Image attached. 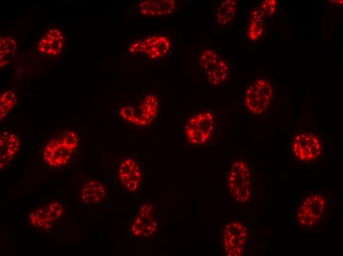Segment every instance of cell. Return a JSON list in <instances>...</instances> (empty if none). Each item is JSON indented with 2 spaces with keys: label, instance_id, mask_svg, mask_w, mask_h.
Here are the masks:
<instances>
[{
  "label": "cell",
  "instance_id": "1",
  "mask_svg": "<svg viewBox=\"0 0 343 256\" xmlns=\"http://www.w3.org/2000/svg\"><path fill=\"white\" fill-rule=\"evenodd\" d=\"M78 152L64 140L60 131L48 135L39 152L38 158L48 171L55 172L72 163Z\"/></svg>",
  "mask_w": 343,
  "mask_h": 256
},
{
  "label": "cell",
  "instance_id": "2",
  "mask_svg": "<svg viewBox=\"0 0 343 256\" xmlns=\"http://www.w3.org/2000/svg\"><path fill=\"white\" fill-rule=\"evenodd\" d=\"M214 116L209 110L196 113L184 123V135L193 145H201L209 140L214 129Z\"/></svg>",
  "mask_w": 343,
  "mask_h": 256
},
{
  "label": "cell",
  "instance_id": "3",
  "mask_svg": "<svg viewBox=\"0 0 343 256\" xmlns=\"http://www.w3.org/2000/svg\"><path fill=\"white\" fill-rule=\"evenodd\" d=\"M328 201L321 193H313L307 195L299 206L296 218L299 224L305 228H312L327 213Z\"/></svg>",
  "mask_w": 343,
  "mask_h": 256
},
{
  "label": "cell",
  "instance_id": "4",
  "mask_svg": "<svg viewBox=\"0 0 343 256\" xmlns=\"http://www.w3.org/2000/svg\"><path fill=\"white\" fill-rule=\"evenodd\" d=\"M198 62L206 75V80L214 87L221 86L229 77L228 64L211 48L202 50L198 56Z\"/></svg>",
  "mask_w": 343,
  "mask_h": 256
},
{
  "label": "cell",
  "instance_id": "5",
  "mask_svg": "<svg viewBox=\"0 0 343 256\" xmlns=\"http://www.w3.org/2000/svg\"><path fill=\"white\" fill-rule=\"evenodd\" d=\"M273 89L266 79H256L246 90L244 96L245 105L248 111L255 115L266 112L272 102Z\"/></svg>",
  "mask_w": 343,
  "mask_h": 256
},
{
  "label": "cell",
  "instance_id": "6",
  "mask_svg": "<svg viewBox=\"0 0 343 256\" xmlns=\"http://www.w3.org/2000/svg\"><path fill=\"white\" fill-rule=\"evenodd\" d=\"M117 174L121 186L126 191L135 193L141 188L143 179V167L141 162L133 156L121 157Z\"/></svg>",
  "mask_w": 343,
  "mask_h": 256
},
{
  "label": "cell",
  "instance_id": "7",
  "mask_svg": "<svg viewBox=\"0 0 343 256\" xmlns=\"http://www.w3.org/2000/svg\"><path fill=\"white\" fill-rule=\"evenodd\" d=\"M251 176L249 168L243 160L234 162L228 175V183L236 199L246 202L251 195Z\"/></svg>",
  "mask_w": 343,
  "mask_h": 256
},
{
  "label": "cell",
  "instance_id": "8",
  "mask_svg": "<svg viewBox=\"0 0 343 256\" xmlns=\"http://www.w3.org/2000/svg\"><path fill=\"white\" fill-rule=\"evenodd\" d=\"M293 156L302 162H310L319 158L322 145L319 137L313 133L300 132L296 134L291 144Z\"/></svg>",
  "mask_w": 343,
  "mask_h": 256
},
{
  "label": "cell",
  "instance_id": "9",
  "mask_svg": "<svg viewBox=\"0 0 343 256\" xmlns=\"http://www.w3.org/2000/svg\"><path fill=\"white\" fill-rule=\"evenodd\" d=\"M171 43L163 35H150L133 43L129 48L131 54H144L150 59H160L169 53Z\"/></svg>",
  "mask_w": 343,
  "mask_h": 256
},
{
  "label": "cell",
  "instance_id": "10",
  "mask_svg": "<svg viewBox=\"0 0 343 256\" xmlns=\"http://www.w3.org/2000/svg\"><path fill=\"white\" fill-rule=\"evenodd\" d=\"M77 185L78 197L82 205H97L107 195V190L101 182L88 178L83 174H78Z\"/></svg>",
  "mask_w": 343,
  "mask_h": 256
},
{
  "label": "cell",
  "instance_id": "11",
  "mask_svg": "<svg viewBox=\"0 0 343 256\" xmlns=\"http://www.w3.org/2000/svg\"><path fill=\"white\" fill-rule=\"evenodd\" d=\"M158 223L154 216V206L151 202L143 204L134 218L131 229L137 237H149L158 230Z\"/></svg>",
  "mask_w": 343,
  "mask_h": 256
},
{
  "label": "cell",
  "instance_id": "12",
  "mask_svg": "<svg viewBox=\"0 0 343 256\" xmlns=\"http://www.w3.org/2000/svg\"><path fill=\"white\" fill-rule=\"evenodd\" d=\"M64 36L62 30L57 27L50 28L38 43V50L42 54L50 56L60 55L63 50Z\"/></svg>",
  "mask_w": 343,
  "mask_h": 256
},
{
  "label": "cell",
  "instance_id": "13",
  "mask_svg": "<svg viewBox=\"0 0 343 256\" xmlns=\"http://www.w3.org/2000/svg\"><path fill=\"white\" fill-rule=\"evenodd\" d=\"M135 108L142 128L149 127L158 116L159 99L154 94H147Z\"/></svg>",
  "mask_w": 343,
  "mask_h": 256
},
{
  "label": "cell",
  "instance_id": "14",
  "mask_svg": "<svg viewBox=\"0 0 343 256\" xmlns=\"http://www.w3.org/2000/svg\"><path fill=\"white\" fill-rule=\"evenodd\" d=\"M19 147V139L16 135L6 130L0 132V167L1 171L13 160Z\"/></svg>",
  "mask_w": 343,
  "mask_h": 256
},
{
  "label": "cell",
  "instance_id": "15",
  "mask_svg": "<svg viewBox=\"0 0 343 256\" xmlns=\"http://www.w3.org/2000/svg\"><path fill=\"white\" fill-rule=\"evenodd\" d=\"M175 7L173 0H146L139 3L138 9L141 15L153 17L169 15Z\"/></svg>",
  "mask_w": 343,
  "mask_h": 256
},
{
  "label": "cell",
  "instance_id": "16",
  "mask_svg": "<svg viewBox=\"0 0 343 256\" xmlns=\"http://www.w3.org/2000/svg\"><path fill=\"white\" fill-rule=\"evenodd\" d=\"M237 1L222 0L216 11L215 20L220 26L227 25L232 22L237 12Z\"/></svg>",
  "mask_w": 343,
  "mask_h": 256
},
{
  "label": "cell",
  "instance_id": "17",
  "mask_svg": "<svg viewBox=\"0 0 343 256\" xmlns=\"http://www.w3.org/2000/svg\"><path fill=\"white\" fill-rule=\"evenodd\" d=\"M264 18L259 8L253 9L250 13L247 30V37L251 41L260 39L264 32Z\"/></svg>",
  "mask_w": 343,
  "mask_h": 256
},
{
  "label": "cell",
  "instance_id": "18",
  "mask_svg": "<svg viewBox=\"0 0 343 256\" xmlns=\"http://www.w3.org/2000/svg\"><path fill=\"white\" fill-rule=\"evenodd\" d=\"M16 43L10 36L2 35L0 38V66L2 68L8 65L15 56Z\"/></svg>",
  "mask_w": 343,
  "mask_h": 256
},
{
  "label": "cell",
  "instance_id": "19",
  "mask_svg": "<svg viewBox=\"0 0 343 256\" xmlns=\"http://www.w3.org/2000/svg\"><path fill=\"white\" fill-rule=\"evenodd\" d=\"M29 219L32 225L37 228L49 229L54 224L50 216L48 205L38 207L31 211Z\"/></svg>",
  "mask_w": 343,
  "mask_h": 256
},
{
  "label": "cell",
  "instance_id": "20",
  "mask_svg": "<svg viewBox=\"0 0 343 256\" xmlns=\"http://www.w3.org/2000/svg\"><path fill=\"white\" fill-rule=\"evenodd\" d=\"M17 103L15 93L11 90L4 91L0 97V119H4L11 111Z\"/></svg>",
  "mask_w": 343,
  "mask_h": 256
},
{
  "label": "cell",
  "instance_id": "21",
  "mask_svg": "<svg viewBox=\"0 0 343 256\" xmlns=\"http://www.w3.org/2000/svg\"><path fill=\"white\" fill-rule=\"evenodd\" d=\"M48 212L54 223L58 222L64 213L62 204L57 201H52L48 205Z\"/></svg>",
  "mask_w": 343,
  "mask_h": 256
},
{
  "label": "cell",
  "instance_id": "22",
  "mask_svg": "<svg viewBox=\"0 0 343 256\" xmlns=\"http://www.w3.org/2000/svg\"><path fill=\"white\" fill-rule=\"evenodd\" d=\"M276 1L275 0H267L263 1L259 9L264 17L273 15L275 12Z\"/></svg>",
  "mask_w": 343,
  "mask_h": 256
}]
</instances>
